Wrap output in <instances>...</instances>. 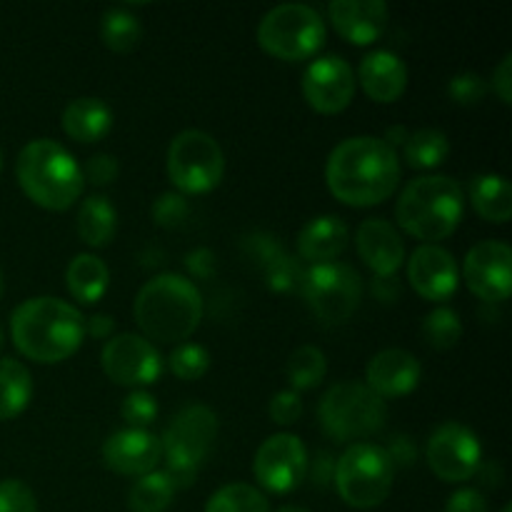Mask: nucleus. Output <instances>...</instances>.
Returning a JSON list of instances; mask_svg holds the SVG:
<instances>
[{
    "label": "nucleus",
    "instance_id": "79ce46f5",
    "mask_svg": "<svg viewBox=\"0 0 512 512\" xmlns=\"http://www.w3.org/2000/svg\"><path fill=\"white\" fill-rule=\"evenodd\" d=\"M80 170H83L85 183H93L98 188H103V185H110L118 178V160L108 153H98L93 158H88L85 168Z\"/></svg>",
    "mask_w": 512,
    "mask_h": 512
},
{
    "label": "nucleus",
    "instance_id": "20e7f679",
    "mask_svg": "<svg viewBox=\"0 0 512 512\" xmlns=\"http://www.w3.org/2000/svg\"><path fill=\"white\" fill-rule=\"evenodd\" d=\"M18 183L35 205L45 210H68L83 195V170L60 143L33 140L18 155Z\"/></svg>",
    "mask_w": 512,
    "mask_h": 512
},
{
    "label": "nucleus",
    "instance_id": "ddd939ff",
    "mask_svg": "<svg viewBox=\"0 0 512 512\" xmlns=\"http://www.w3.org/2000/svg\"><path fill=\"white\" fill-rule=\"evenodd\" d=\"M308 450L298 435L280 433L265 440L258 448L253 460L255 480L263 485L268 493L285 495L300 488L308 478Z\"/></svg>",
    "mask_w": 512,
    "mask_h": 512
},
{
    "label": "nucleus",
    "instance_id": "f8f14e48",
    "mask_svg": "<svg viewBox=\"0 0 512 512\" xmlns=\"http://www.w3.org/2000/svg\"><path fill=\"white\" fill-rule=\"evenodd\" d=\"M430 470L445 483H465L483 465V448L478 435L460 423H445L430 435L425 448Z\"/></svg>",
    "mask_w": 512,
    "mask_h": 512
},
{
    "label": "nucleus",
    "instance_id": "6ab92c4d",
    "mask_svg": "<svg viewBox=\"0 0 512 512\" xmlns=\"http://www.w3.org/2000/svg\"><path fill=\"white\" fill-rule=\"evenodd\" d=\"M420 375H423V368L413 353L388 348L370 358L368 368H365V380H368L365 385L383 400L403 398L418 388Z\"/></svg>",
    "mask_w": 512,
    "mask_h": 512
},
{
    "label": "nucleus",
    "instance_id": "bb28decb",
    "mask_svg": "<svg viewBox=\"0 0 512 512\" xmlns=\"http://www.w3.org/2000/svg\"><path fill=\"white\" fill-rule=\"evenodd\" d=\"M118 230V213L105 195H90L78 210V235L90 248H105Z\"/></svg>",
    "mask_w": 512,
    "mask_h": 512
},
{
    "label": "nucleus",
    "instance_id": "4be33fe9",
    "mask_svg": "<svg viewBox=\"0 0 512 512\" xmlns=\"http://www.w3.org/2000/svg\"><path fill=\"white\" fill-rule=\"evenodd\" d=\"M358 78L368 98H373L375 103H395L408 88V68L400 55L390 50H375L365 55Z\"/></svg>",
    "mask_w": 512,
    "mask_h": 512
},
{
    "label": "nucleus",
    "instance_id": "2f4dec72",
    "mask_svg": "<svg viewBox=\"0 0 512 512\" xmlns=\"http://www.w3.org/2000/svg\"><path fill=\"white\" fill-rule=\"evenodd\" d=\"M328 373V360L315 345H303L288 360V380L295 390H313L323 383Z\"/></svg>",
    "mask_w": 512,
    "mask_h": 512
},
{
    "label": "nucleus",
    "instance_id": "49530a36",
    "mask_svg": "<svg viewBox=\"0 0 512 512\" xmlns=\"http://www.w3.org/2000/svg\"><path fill=\"white\" fill-rule=\"evenodd\" d=\"M185 268L190 270V275H195L198 280H210L218 270V263H215V253L208 248H198L193 253L185 255Z\"/></svg>",
    "mask_w": 512,
    "mask_h": 512
},
{
    "label": "nucleus",
    "instance_id": "a878e982",
    "mask_svg": "<svg viewBox=\"0 0 512 512\" xmlns=\"http://www.w3.org/2000/svg\"><path fill=\"white\" fill-rule=\"evenodd\" d=\"M470 200L475 213L488 223H508L512 215V188L505 175L485 173L470 183Z\"/></svg>",
    "mask_w": 512,
    "mask_h": 512
},
{
    "label": "nucleus",
    "instance_id": "9b49d317",
    "mask_svg": "<svg viewBox=\"0 0 512 512\" xmlns=\"http://www.w3.org/2000/svg\"><path fill=\"white\" fill-rule=\"evenodd\" d=\"M305 303L328 325H340L353 318L363 300V280L358 270L345 263L313 265L300 283Z\"/></svg>",
    "mask_w": 512,
    "mask_h": 512
},
{
    "label": "nucleus",
    "instance_id": "f704fd0d",
    "mask_svg": "<svg viewBox=\"0 0 512 512\" xmlns=\"http://www.w3.org/2000/svg\"><path fill=\"white\" fill-rule=\"evenodd\" d=\"M210 355L203 345L180 343L170 355V370L180 380H198L208 373Z\"/></svg>",
    "mask_w": 512,
    "mask_h": 512
},
{
    "label": "nucleus",
    "instance_id": "8fccbe9b",
    "mask_svg": "<svg viewBox=\"0 0 512 512\" xmlns=\"http://www.w3.org/2000/svg\"><path fill=\"white\" fill-rule=\"evenodd\" d=\"M308 470L313 473V480L318 485L333 483L335 478V458L330 453H318V458L313 460V468L308 465Z\"/></svg>",
    "mask_w": 512,
    "mask_h": 512
},
{
    "label": "nucleus",
    "instance_id": "4468645a",
    "mask_svg": "<svg viewBox=\"0 0 512 512\" xmlns=\"http://www.w3.org/2000/svg\"><path fill=\"white\" fill-rule=\"evenodd\" d=\"M100 363H103L105 375L125 388L153 385L163 373V358L158 348L143 335L133 333H120L108 340L100 353Z\"/></svg>",
    "mask_w": 512,
    "mask_h": 512
},
{
    "label": "nucleus",
    "instance_id": "6e6552de",
    "mask_svg": "<svg viewBox=\"0 0 512 512\" xmlns=\"http://www.w3.org/2000/svg\"><path fill=\"white\" fill-rule=\"evenodd\" d=\"M395 470L380 445L353 443L335 460V488L345 505L358 510L378 508L393 490Z\"/></svg>",
    "mask_w": 512,
    "mask_h": 512
},
{
    "label": "nucleus",
    "instance_id": "9d476101",
    "mask_svg": "<svg viewBox=\"0 0 512 512\" xmlns=\"http://www.w3.org/2000/svg\"><path fill=\"white\" fill-rule=\"evenodd\" d=\"M225 173L223 148L203 130H183L168 148V178L180 193L203 195L218 188Z\"/></svg>",
    "mask_w": 512,
    "mask_h": 512
},
{
    "label": "nucleus",
    "instance_id": "473e14b6",
    "mask_svg": "<svg viewBox=\"0 0 512 512\" xmlns=\"http://www.w3.org/2000/svg\"><path fill=\"white\" fill-rule=\"evenodd\" d=\"M268 498L258 488L233 483L220 488L205 505V512H268Z\"/></svg>",
    "mask_w": 512,
    "mask_h": 512
},
{
    "label": "nucleus",
    "instance_id": "f03ea898",
    "mask_svg": "<svg viewBox=\"0 0 512 512\" xmlns=\"http://www.w3.org/2000/svg\"><path fill=\"white\" fill-rule=\"evenodd\" d=\"M13 343L35 363H63L83 345L85 318L60 298H30L10 315Z\"/></svg>",
    "mask_w": 512,
    "mask_h": 512
},
{
    "label": "nucleus",
    "instance_id": "b1692460",
    "mask_svg": "<svg viewBox=\"0 0 512 512\" xmlns=\"http://www.w3.org/2000/svg\"><path fill=\"white\" fill-rule=\"evenodd\" d=\"M113 128V113L100 98H75L63 110V130L78 143H98Z\"/></svg>",
    "mask_w": 512,
    "mask_h": 512
},
{
    "label": "nucleus",
    "instance_id": "7c9ffc66",
    "mask_svg": "<svg viewBox=\"0 0 512 512\" xmlns=\"http://www.w3.org/2000/svg\"><path fill=\"white\" fill-rule=\"evenodd\" d=\"M173 495L175 488L165 478L163 470H153V473L143 475L133 485L128 495V505L133 512H163L173 503Z\"/></svg>",
    "mask_w": 512,
    "mask_h": 512
},
{
    "label": "nucleus",
    "instance_id": "72a5a7b5",
    "mask_svg": "<svg viewBox=\"0 0 512 512\" xmlns=\"http://www.w3.org/2000/svg\"><path fill=\"white\" fill-rule=\"evenodd\" d=\"M423 338L428 340L430 348L450 350L463 338V323L460 315L450 308H435L433 313L425 315L423 320Z\"/></svg>",
    "mask_w": 512,
    "mask_h": 512
},
{
    "label": "nucleus",
    "instance_id": "6e6d98bb",
    "mask_svg": "<svg viewBox=\"0 0 512 512\" xmlns=\"http://www.w3.org/2000/svg\"><path fill=\"white\" fill-rule=\"evenodd\" d=\"M0 293H3V275H0Z\"/></svg>",
    "mask_w": 512,
    "mask_h": 512
},
{
    "label": "nucleus",
    "instance_id": "de8ad7c7",
    "mask_svg": "<svg viewBox=\"0 0 512 512\" xmlns=\"http://www.w3.org/2000/svg\"><path fill=\"white\" fill-rule=\"evenodd\" d=\"M493 90L505 105L512 103V55L508 53L493 73Z\"/></svg>",
    "mask_w": 512,
    "mask_h": 512
},
{
    "label": "nucleus",
    "instance_id": "cd10ccee",
    "mask_svg": "<svg viewBox=\"0 0 512 512\" xmlns=\"http://www.w3.org/2000/svg\"><path fill=\"white\" fill-rule=\"evenodd\" d=\"M33 380L28 368L13 358H0V420H13L28 408Z\"/></svg>",
    "mask_w": 512,
    "mask_h": 512
},
{
    "label": "nucleus",
    "instance_id": "c03bdc74",
    "mask_svg": "<svg viewBox=\"0 0 512 512\" xmlns=\"http://www.w3.org/2000/svg\"><path fill=\"white\" fill-rule=\"evenodd\" d=\"M383 450H385V455H388L393 470L410 468V465H415V458H418L415 443L408 438V435H403V433H395L393 438L388 440V445H385Z\"/></svg>",
    "mask_w": 512,
    "mask_h": 512
},
{
    "label": "nucleus",
    "instance_id": "3c124183",
    "mask_svg": "<svg viewBox=\"0 0 512 512\" xmlns=\"http://www.w3.org/2000/svg\"><path fill=\"white\" fill-rule=\"evenodd\" d=\"M115 330V320L105 313H95L85 320V335H93L95 340H108Z\"/></svg>",
    "mask_w": 512,
    "mask_h": 512
},
{
    "label": "nucleus",
    "instance_id": "37998d69",
    "mask_svg": "<svg viewBox=\"0 0 512 512\" xmlns=\"http://www.w3.org/2000/svg\"><path fill=\"white\" fill-rule=\"evenodd\" d=\"M243 245H245V250L250 253V258H253L260 268H265V265L273 263L275 258H280V255L285 253L283 245H280L273 235H263V233L250 235Z\"/></svg>",
    "mask_w": 512,
    "mask_h": 512
},
{
    "label": "nucleus",
    "instance_id": "f3484780",
    "mask_svg": "<svg viewBox=\"0 0 512 512\" xmlns=\"http://www.w3.org/2000/svg\"><path fill=\"white\" fill-rule=\"evenodd\" d=\"M408 280L420 298L443 303L458 290V263L440 245H420L408 258Z\"/></svg>",
    "mask_w": 512,
    "mask_h": 512
},
{
    "label": "nucleus",
    "instance_id": "0eeeda50",
    "mask_svg": "<svg viewBox=\"0 0 512 512\" xmlns=\"http://www.w3.org/2000/svg\"><path fill=\"white\" fill-rule=\"evenodd\" d=\"M320 425L335 443L363 440L378 433L388 418L385 400L365 383H338L323 395L318 408Z\"/></svg>",
    "mask_w": 512,
    "mask_h": 512
},
{
    "label": "nucleus",
    "instance_id": "58836bf2",
    "mask_svg": "<svg viewBox=\"0 0 512 512\" xmlns=\"http://www.w3.org/2000/svg\"><path fill=\"white\" fill-rule=\"evenodd\" d=\"M188 200L180 193H163L153 205V220L160 228H180L188 218Z\"/></svg>",
    "mask_w": 512,
    "mask_h": 512
},
{
    "label": "nucleus",
    "instance_id": "e433bc0d",
    "mask_svg": "<svg viewBox=\"0 0 512 512\" xmlns=\"http://www.w3.org/2000/svg\"><path fill=\"white\" fill-rule=\"evenodd\" d=\"M120 413H123L125 423H130V428L145 430L153 423L155 415H158V403H155L153 395L145 393V390H133V393L123 400Z\"/></svg>",
    "mask_w": 512,
    "mask_h": 512
},
{
    "label": "nucleus",
    "instance_id": "a211bd4d",
    "mask_svg": "<svg viewBox=\"0 0 512 512\" xmlns=\"http://www.w3.org/2000/svg\"><path fill=\"white\" fill-rule=\"evenodd\" d=\"M103 460L113 473L120 475H148L163 460L160 438L148 430L128 428L110 435L103 445Z\"/></svg>",
    "mask_w": 512,
    "mask_h": 512
},
{
    "label": "nucleus",
    "instance_id": "412c9836",
    "mask_svg": "<svg viewBox=\"0 0 512 512\" xmlns=\"http://www.w3.org/2000/svg\"><path fill=\"white\" fill-rule=\"evenodd\" d=\"M360 258L375 275H395L405 263V243L398 230L383 218L363 220L355 235Z\"/></svg>",
    "mask_w": 512,
    "mask_h": 512
},
{
    "label": "nucleus",
    "instance_id": "393cba45",
    "mask_svg": "<svg viewBox=\"0 0 512 512\" xmlns=\"http://www.w3.org/2000/svg\"><path fill=\"white\" fill-rule=\"evenodd\" d=\"M110 283L108 265L98 258V255L80 253L70 260L68 270H65V285H68L70 295L78 303L93 305L105 295Z\"/></svg>",
    "mask_w": 512,
    "mask_h": 512
},
{
    "label": "nucleus",
    "instance_id": "c85d7f7f",
    "mask_svg": "<svg viewBox=\"0 0 512 512\" xmlns=\"http://www.w3.org/2000/svg\"><path fill=\"white\" fill-rule=\"evenodd\" d=\"M450 153L448 135L438 128H423L408 135L403 145L405 163L415 170H433L445 163Z\"/></svg>",
    "mask_w": 512,
    "mask_h": 512
},
{
    "label": "nucleus",
    "instance_id": "c756f323",
    "mask_svg": "<svg viewBox=\"0 0 512 512\" xmlns=\"http://www.w3.org/2000/svg\"><path fill=\"white\" fill-rule=\"evenodd\" d=\"M140 35H143V28L133 13L123 8L105 10L103 23H100V38L105 48L113 53H130L140 43Z\"/></svg>",
    "mask_w": 512,
    "mask_h": 512
},
{
    "label": "nucleus",
    "instance_id": "13d9d810",
    "mask_svg": "<svg viewBox=\"0 0 512 512\" xmlns=\"http://www.w3.org/2000/svg\"><path fill=\"white\" fill-rule=\"evenodd\" d=\"M503 512H512V508H510V505H508V508H505V510H503Z\"/></svg>",
    "mask_w": 512,
    "mask_h": 512
},
{
    "label": "nucleus",
    "instance_id": "a18cd8bd",
    "mask_svg": "<svg viewBox=\"0 0 512 512\" xmlns=\"http://www.w3.org/2000/svg\"><path fill=\"white\" fill-rule=\"evenodd\" d=\"M445 512H488V503H485L483 493L473 488H463L453 493L445 505Z\"/></svg>",
    "mask_w": 512,
    "mask_h": 512
},
{
    "label": "nucleus",
    "instance_id": "dca6fc26",
    "mask_svg": "<svg viewBox=\"0 0 512 512\" xmlns=\"http://www.w3.org/2000/svg\"><path fill=\"white\" fill-rule=\"evenodd\" d=\"M303 95L313 110L335 115L350 105L355 95L353 68L340 55L313 60L303 75Z\"/></svg>",
    "mask_w": 512,
    "mask_h": 512
},
{
    "label": "nucleus",
    "instance_id": "4c0bfd02",
    "mask_svg": "<svg viewBox=\"0 0 512 512\" xmlns=\"http://www.w3.org/2000/svg\"><path fill=\"white\" fill-rule=\"evenodd\" d=\"M0 512H38V500L23 480H0Z\"/></svg>",
    "mask_w": 512,
    "mask_h": 512
},
{
    "label": "nucleus",
    "instance_id": "5fc2aeb1",
    "mask_svg": "<svg viewBox=\"0 0 512 512\" xmlns=\"http://www.w3.org/2000/svg\"><path fill=\"white\" fill-rule=\"evenodd\" d=\"M0 348H3V328H0Z\"/></svg>",
    "mask_w": 512,
    "mask_h": 512
},
{
    "label": "nucleus",
    "instance_id": "7ed1b4c3",
    "mask_svg": "<svg viewBox=\"0 0 512 512\" xmlns=\"http://www.w3.org/2000/svg\"><path fill=\"white\" fill-rule=\"evenodd\" d=\"M133 313L145 340L180 343L190 338L203 320V295L185 275L165 273L140 288Z\"/></svg>",
    "mask_w": 512,
    "mask_h": 512
},
{
    "label": "nucleus",
    "instance_id": "1a4fd4ad",
    "mask_svg": "<svg viewBox=\"0 0 512 512\" xmlns=\"http://www.w3.org/2000/svg\"><path fill=\"white\" fill-rule=\"evenodd\" d=\"M258 43L273 58L298 63L323 48L325 20L310 5H278L260 20Z\"/></svg>",
    "mask_w": 512,
    "mask_h": 512
},
{
    "label": "nucleus",
    "instance_id": "a19ab883",
    "mask_svg": "<svg viewBox=\"0 0 512 512\" xmlns=\"http://www.w3.org/2000/svg\"><path fill=\"white\" fill-rule=\"evenodd\" d=\"M303 415V400L295 390H280L273 400H270V418L278 425H293L298 423Z\"/></svg>",
    "mask_w": 512,
    "mask_h": 512
},
{
    "label": "nucleus",
    "instance_id": "864d4df0",
    "mask_svg": "<svg viewBox=\"0 0 512 512\" xmlns=\"http://www.w3.org/2000/svg\"><path fill=\"white\" fill-rule=\"evenodd\" d=\"M278 512H308L305 508H298V505H283Z\"/></svg>",
    "mask_w": 512,
    "mask_h": 512
},
{
    "label": "nucleus",
    "instance_id": "5701e85b",
    "mask_svg": "<svg viewBox=\"0 0 512 512\" xmlns=\"http://www.w3.org/2000/svg\"><path fill=\"white\" fill-rule=\"evenodd\" d=\"M348 240V225L338 215H320L300 230L298 253L313 265L335 263L348 248Z\"/></svg>",
    "mask_w": 512,
    "mask_h": 512
},
{
    "label": "nucleus",
    "instance_id": "f257e3e1",
    "mask_svg": "<svg viewBox=\"0 0 512 512\" xmlns=\"http://www.w3.org/2000/svg\"><path fill=\"white\" fill-rule=\"evenodd\" d=\"M400 180L398 153L373 135H358L335 145L325 165V183L333 198L353 208L380 205Z\"/></svg>",
    "mask_w": 512,
    "mask_h": 512
},
{
    "label": "nucleus",
    "instance_id": "ea45409f",
    "mask_svg": "<svg viewBox=\"0 0 512 512\" xmlns=\"http://www.w3.org/2000/svg\"><path fill=\"white\" fill-rule=\"evenodd\" d=\"M485 93H488V85L478 73H460L448 83L450 98L458 105H465V108L478 105L485 98Z\"/></svg>",
    "mask_w": 512,
    "mask_h": 512
},
{
    "label": "nucleus",
    "instance_id": "c9c22d12",
    "mask_svg": "<svg viewBox=\"0 0 512 512\" xmlns=\"http://www.w3.org/2000/svg\"><path fill=\"white\" fill-rule=\"evenodd\" d=\"M265 273V285H268L273 293H293L303 283V273L300 263L295 258H290L288 253H283L280 258H275L273 263H268L263 268Z\"/></svg>",
    "mask_w": 512,
    "mask_h": 512
},
{
    "label": "nucleus",
    "instance_id": "4d7b16f0",
    "mask_svg": "<svg viewBox=\"0 0 512 512\" xmlns=\"http://www.w3.org/2000/svg\"><path fill=\"white\" fill-rule=\"evenodd\" d=\"M0 168H3V153H0Z\"/></svg>",
    "mask_w": 512,
    "mask_h": 512
},
{
    "label": "nucleus",
    "instance_id": "423d86ee",
    "mask_svg": "<svg viewBox=\"0 0 512 512\" xmlns=\"http://www.w3.org/2000/svg\"><path fill=\"white\" fill-rule=\"evenodd\" d=\"M218 435V418L208 405H188L173 418L160 438L165 460V478L175 490L195 483L205 458Z\"/></svg>",
    "mask_w": 512,
    "mask_h": 512
},
{
    "label": "nucleus",
    "instance_id": "aec40b11",
    "mask_svg": "<svg viewBox=\"0 0 512 512\" xmlns=\"http://www.w3.org/2000/svg\"><path fill=\"white\" fill-rule=\"evenodd\" d=\"M335 30L353 45H370L388 30V5L383 0H335L328 5Z\"/></svg>",
    "mask_w": 512,
    "mask_h": 512
},
{
    "label": "nucleus",
    "instance_id": "2eb2a0df",
    "mask_svg": "<svg viewBox=\"0 0 512 512\" xmlns=\"http://www.w3.org/2000/svg\"><path fill=\"white\" fill-rule=\"evenodd\" d=\"M463 278L485 303H503L512 288V250L500 240H483L468 250Z\"/></svg>",
    "mask_w": 512,
    "mask_h": 512
},
{
    "label": "nucleus",
    "instance_id": "603ef678",
    "mask_svg": "<svg viewBox=\"0 0 512 512\" xmlns=\"http://www.w3.org/2000/svg\"><path fill=\"white\" fill-rule=\"evenodd\" d=\"M408 135H410L408 130L400 128V125H395V128H390L388 133H385L383 140L390 145V148L395 150V145H405V140H408Z\"/></svg>",
    "mask_w": 512,
    "mask_h": 512
},
{
    "label": "nucleus",
    "instance_id": "09e8293b",
    "mask_svg": "<svg viewBox=\"0 0 512 512\" xmlns=\"http://www.w3.org/2000/svg\"><path fill=\"white\" fill-rule=\"evenodd\" d=\"M373 295L375 300H380L383 305H393L398 303L400 295H403V285H400V280L395 278V275H375L373 280Z\"/></svg>",
    "mask_w": 512,
    "mask_h": 512
},
{
    "label": "nucleus",
    "instance_id": "39448f33",
    "mask_svg": "<svg viewBox=\"0 0 512 512\" xmlns=\"http://www.w3.org/2000/svg\"><path fill=\"white\" fill-rule=\"evenodd\" d=\"M465 213V198L460 185L445 175H423L408 183L400 193L395 218L400 228L413 238L433 245L458 230Z\"/></svg>",
    "mask_w": 512,
    "mask_h": 512
}]
</instances>
